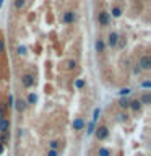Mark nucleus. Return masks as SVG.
Returning a JSON list of instances; mask_svg holds the SVG:
<instances>
[{
  "instance_id": "obj_23",
  "label": "nucleus",
  "mask_w": 151,
  "mask_h": 156,
  "mask_svg": "<svg viewBox=\"0 0 151 156\" xmlns=\"http://www.w3.org/2000/svg\"><path fill=\"white\" fill-rule=\"evenodd\" d=\"M10 140V135L8 133H0V143H7V141Z\"/></svg>"
},
{
  "instance_id": "obj_12",
  "label": "nucleus",
  "mask_w": 151,
  "mask_h": 156,
  "mask_svg": "<svg viewBox=\"0 0 151 156\" xmlns=\"http://www.w3.org/2000/svg\"><path fill=\"white\" fill-rule=\"evenodd\" d=\"M24 101H26V104H28V106H34V104L37 102V96L34 94V93H29L28 98H26Z\"/></svg>"
},
{
  "instance_id": "obj_9",
  "label": "nucleus",
  "mask_w": 151,
  "mask_h": 156,
  "mask_svg": "<svg viewBox=\"0 0 151 156\" xmlns=\"http://www.w3.org/2000/svg\"><path fill=\"white\" fill-rule=\"evenodd\" d=\"M72 127H73V130H83V127H85V120H83L81 117H76V119L73 120Z\"/></svg>"
},
{
  "instance_id": "obj_26",
  "label": "nucleus",
  "mask_w": 151,
  "mask_h": 156,
  "mask_svg": "<svg viewBox=\"0 0 151 156\" xmlns=\"http://www.w3.org/2000/svg\"><path fill=\"white\" fill-rule=\"evenodd\" d=\"M49 146H51V150H58V146H60V143H58L57 140H52L51 143H49Z\"/></svg>"
},
{
  "instance_id": "obj_17",
  "label": "nucleus",
  "mask_w": 151,
  "mask_h": 156,
  "mask_svg": "<svg viewBox=\"0 0 151 156\" xmlns=\"http://www.w3.org/2000/svg\"><path fill=\"white\" fill-rule=\"evenodd\" d=\"M97 156H111V150L106 148V146H101V148L97 150Z\"/></svg>"
},
{
  "instance_id": "obj_21",
  "label": "nucleus",
  "mask_w": 151,
  "mask_h": 156,
  "mask_svg": "<svg viewBox=\"0 0 151 156\" xmlns=\"http://www.w3.org/2000/svg\"><path fill=\"white\" fill-rule=\"evenodd\" d=\"M130 93H132V90H130V88H122V90L119 91V94H120L122 98H125V96H128Z\"/></svg>"
},
{
  "instance_id": "obj_4",
  "label": "nucleus",
  "mask_w": 151,
  "mask_h": 156,
  "mask_svg": "<svg viewBox=\"0 0 151 156\" xmlns=\"http://www.w3.org/2000/svg\"><path fill=\"white\" fill-rule=\"evenodd\" d=\"M94 135H96L97 140H106L107 136H109V129H107L106 125H99V127H96Z\"/></svg>"
},
{
  "instance_id": "obj_1",
  "label": "nucleus",
  "mask_w": 151,
  "mask_h": 156,
  "mask_svg": "<svg viewBox=\"0 0 151 156\" xmlns=\"http://www.w3.org/2000/svg\"><path fill=\"white\" fill-rule=\"evenodd\" d=\"M136 65H138V68L141 72H149L151 70V55L149 54H143Z\"/></svg>"
},
{
  "instance_id": "obj_34",
  "label": "nucleus",
  "mask_w": 151,
  "mask_h": 156,
  "mask_svg": "<svg viewBox=\"0 0 151 156\" xmlns=\"http://www.w3.org/2000/svg\"><path fill=\"white\" fill-rule=\"evenodd\" d=\"M2 5H3V0H0V7H2Z\"/></svg>"
},
{
  "instance_id": "obj_25",
  "label": "nucleus",
  "mask_w": 151,
  "mask_h": 156,
  "mask_svg": "<svg viewBox=\"0 0 151 156\" xmlns=\"http://www.w3.org/2000/svg\"><path fill=\"white\" fill-rule=\"evenodd\" d=\"M127 117H128V115H127L125 112H119V114H117V120H119V122H125Z\"/></svg>"
},
{
  "instance_id": "obj_10",
  "label": "nucleus",
  "mask_w": 151,
  "mask_h": 156,
  "mask_svg": "<svg viewBox=\"0 0 151 156\" xmlns=\"http://www.w3.org/2000/svg\"><path fill=\"white\" fill-rule=\"evenodd\" d=\"M8 130H10V120L2 119L0 120V133H8Z\"/></svg>"
},
{
  "instance_id": "obj_13",
  "label": "nucleus",
  "mask_w": 151,
  "mask_h": 156,
  "mask_svg": "<svg viewBox=\"0 0 151 156\" xmlns=\"http://www.w3.org/2000/svg\"><path fill=\"white\" fill-rule=\"evenodd\" d=\"M140 102H141V106H148V104H151V93H145V94L141 96Z\"/></svg>"
},
{
  "instance_id": "obj_6",
  "label": "nucleus",
  "mask_w": 151,
  "mask_h": 156,
  "mask_svg": "<svg viewBox=\"0 0 151 156\" xmlns=\"http://www.w3.org/2000/svg\"><path fill=\"white\" fill-rule=\"evenodd\" d=\"M21 85L24 88H33L34 86V76L31 75V73H24V75H21Z\"/></svg>"
},
{
  "instance_id": "obj_14",
  "label": "nucleus",
  "mask_w": 151,
  "mask_h": 156,
  "mask_svg": "<svg viewBox=\"0 0 151 156\" xmlns=\"http://www.w3.org/2000/svg\"><path fill=\"white\" fill-rule=\"evenodd\" d=\"M15 10H16V12H21V10L26 7V0H15Z\"/></svg>"
},
{
  "instance_id": "obj_24",
  "label": "nucleus",
  "mask_w": 151,
  "mask_h": 156,
  "mask_svg": "<svg viewBox=\"0 0 151 156\" xmlns=\"http://www.w3.org/2000/svg\"><path fill=\"white\" fill-rule=\"evenodd\" d=\"M85 85H86V83H85V80H81V78H80V80H76V81H75V88H78V90H81V88H85Z\"/></svg>"
},
{
  "instance_id": "obj_32",
  "label": "nucleus",
  "mask_w": 151,
  "mask_h": 156,
  "mask_svg": "<svg viewBox=\"0 0 151 156\" xmlns=\"http://www.w3.org/2000/svg\"><path fill=\"white\" fill-rule=\"evenodd\" d=\"M140 72H141V70H140V68H138V65H136V67L133 68V73H140Z\"/></svg>"
},
{
  "instance_id": "obj_16",
  "label": "nucleus",
  "mask_w": 151,
  "mask_h": 156,
  "mask_svg": "<svg viewBox=\"0 0 151 156\" xmlns=\"http://www.w3.org/2000/svg\"><path fill=\"white\" fill-rule=\"evenodd\" d=\"M65 68H67L68 72L75 70V68H76V60H73V58H70V60H67V62H65Z\"/></svg>"
},
{
  "instance_id": "obj_8",
  "label": "nucleus",
  "mask_w": 151,
  "mask_h": 156,
  "mask_svg": "<svg viewBox=\"0 0 151 156\" xmlns=\"http://www.w3.org/2000/svg\"><path fill=\"white\" fill-rule=\"evenodd\" d=\"M94 49H96V52H99L102 54L106 51V42H104V39H96V42H94Z\"/></svg>"
},
{
  "instance_id": "obj_19",
  "label": "nucleus",
  "mask_w": 151,
  "mask_h": 156,
  "mask_svg": "<svg viewBox=\"0 0 151 156\" xmlns=\"http://www.w3.org/2000/svg\"><path fill=\"white\" fill-rule=\"evenodd\" d=\"M16 55H19V57H24V55H26V47H24V46H18Z\"/></svg>"
},
{
  "instance_id": "obj_11",
  "label": "nucleus",
  "mask_w": 151,
  "mask_h": 156,
  "mask_svg": "<svg viewBox=\"0 0 151 156\" xmlns=\"http://www.w3.org/2000/svg\"><path fill=\"white\" fill-rule=\"evenodd\" d=\"M128 107H130L132 111L138 112V111H141V102H140L138 99H135V101H130V102H128Z\"/></svg>"
},
{
  "instance_id": "obj_15",
  "label": "nucleus",
  "mask_w": 151,
  "mask_h": 156,
  "mask_svg": "<svg viewBox=\"0 0 151 156\" xmlns=\"http://www.w3.org/2000/svg\"><path fill=\"white\" fill-rule=\"evenodd\" d=\"M109 15H112V18H120L122 16V8L120 7H112Z\"/></svg>"
},
{
  "instance_id": "obj_30",
  "label": "nucleus",
  "mask_w": 151,
  "mask_h": 156,
  "mask_svg": "<svg viewBox=\"0 0 151 156\" xmlns=\"http://www.w3.org/2000/svg\"><path fill=\"white\" fill-rule=\"evenodd\" d=\"M143 88H151V81L149 80H146V81H143V85H141Z\"/></svg>"
},
{
  "instance_id": "obj_27",
  "label": "nucleus",
  "mask_w": 151,
  "mask_h": 156,
  "mask_svg": "<svg viewBox=\"0 0 151 156\" xmlns=\"http://www.w3.org/2000/svg\"><path fill=\"white\" fill-rule=\"evenodd\" d=\"M5 52V41L2 37H0V55H2V54Z\"/></svg>"
},
{
  "instance_id": "obj_29",
  "label": "nucleus",
  "mask_w": 151,
  "mask_h": 156,
  "mask_svg": "<svg viewBox=\"0 0 151 156\" xmlns=\"http://www.w3.org/2000/svg\"><path fill=\"white\" fill-rule=\"evenodd\" d=\"M13 102H15V98L10 94V96H8V107H12V106H13Z\"/></svg>"
},
{
  "instance_id": "obj_31",
  "label": "nucleus",
  "mask_w": 151,
  "mask_h": 156,
  "mask_svg": "<svg viewBox=\"0 0 151 156\" xmlns=\"http://www.w3.org/2000/svg\"><path fill=\"white\" fill-rule=\"evenodd\" d=\"M3 151H5V148H3V145H2V143H0V156H2V154H3Z\"/></svg>"
},
{
  "instance_id": "obj_20",
  "label": "nucleus",
  "mask_w": 151,
  "mask_h": 156,
  "mask_svg": "<svg viewBox=\"0 0 151 156\" xmlns=\"http://www.w3.org/2000/svg\"><path fill=\"white\" fill-rule=\"evenodd\" d=\"M94 130H96V124H94V122H90V124H88V135H93V133H94Z\"/></svg>"
},
{
  "instance_id": "obj_18",
  "label": "nucleus",
  "mask_w": 151,
  "mask_h": 156,
  "mask_svg": "<svg viewBox=\"0 0 151 156\" xmlns=\"http://www.w3.org/2000/svg\"><path fill=\"white\" fill-rule=\"evenodd\" d=\"M128 99L127 98H120V101H119V106L122 107V109H128Z\"/></svg>"
},
{
  "instance_id": "obj_3",
  "label": "nucleus",
  "mask_w": 151,
  "mask_h": 156,
  "mask_svg": "<svg viewBox=\"0 0 151 156\" xmlns=\"http://www.w3.org/2000/svg\"><path fill=\"white\" fill-rule=\"evenodd\" d=\"M75 21H76V13L73 12V10H67V12H63V15H62V23L73 24Z\"/></svg>"
},
{
  "instance_id": "obj_7",
  "label": "nucleus",
  "mask_w": 151,
  "mask_h": 156,
  "mask_svg": "<svg viewBox=\"0 0 151 156\" xmlns=\"http://www.w3.org/2000/svg\"><path fill=\"white\" fill-rule=\"evenodd\" d=\"M13 106H15V109H16L18 112H24V111H26V107H28V104H26V101H24V99H15Z\"/></svg>"
},
{
  "instance_id": "obj_2",
  "label": "nucleus",
  "mask_w": 151,
  "mask_h": 156,
  "mask_svg": "<svg viewBox=\"0 0 151 156\" xmlns=\"http://www.w3.org/2000/svg\"><path fill=\"white\" fill-rule=\"evenodd\" d=\"M119 39H120L119 33H117V31H111L109 34H107V46H109L111 49H115L117 44H119Z\"/></svg>"
},
{
  "instance_id": "obj_5",
  "label": "nucleus",
  "mask_w": 151,
  "mask_h": 156,
  "mask_svg": "<svg viewBox=\"0 0 151 156\" xmlns=\"http://www.w3.org/2000/svg\"><path fill=\"white\" fill-rule=\"evenodd\" d=\"M109 21H111V15L107 13V12H104V10H102V12H99L97 13V23H99V26H109Z\"/></svg>"
},
{
  "instance_id": "obj_28",
  "label": "nucleus",
  "mask_w": 151,
  "mask_h": 156,
  "mask_svg": "<svg viewBox=\"0 0 151 156\" xmlns=\"http://www.w3.org/2000/svg\"><path fill=\"white\" fill-rule=\"evenodd\" d=\"M47 156H58V151L57 150H49L47 151Z\"/></svg>"
},
{
  "instance_id": "obj_33",
  "label": "nucleus",
  "mask_w": 151,
  "mask_h": 156,
  "mask_svg": "<svg viewBox=\"0 0 151 156\" xmlns=\"http://www.w3.org/2000/svg\"><path fill=\"white\" fill-rule=\"evenodd\" d=\"M3 119V109H0V120Z\"/></svg>"
},
{
  "instance_id": "obj_22",
  "label": "nucleus",
  "mask_w": 151,
  "mask_h": 156,
  "mask_svg": "<svg viewBox=\"0 0 151 156\" xmlns=\"http://www.w3.org/2000/svg\"><path fill=\"white\" fill-rule=\"evenodd\" d=\"M99 114H101V109H94V112H93V120L91 122H97V119H99Z\"/></svg>"
}]
</instances>
